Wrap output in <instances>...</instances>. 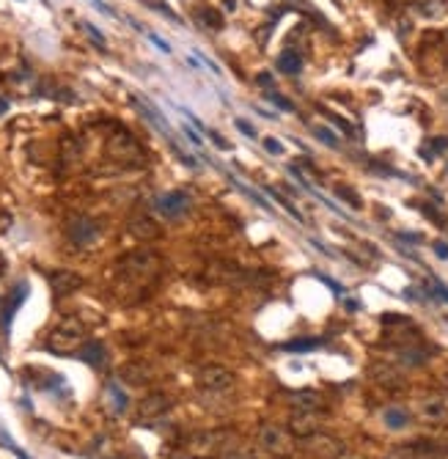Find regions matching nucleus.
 <instances>
[{"label": "nucleus", "mask_w": 448, "mask_h": 459, "mask_svg": "<svg viewBox=\"0 0 448 459\" xmlns=\"http://www.w3.org/2000/svg\"><path fill=\"white\" fill-rule=\"evenodd\" d=\"M83 336H85L83 322H77V319L69 316V319H63V322L55 327V333L50 336L47 349H50V352H55V355H69L72 349L80 344V338H83Z\"/></svg>", "instance_id": "obj_1"}, {"label": "nucleus", "mask_w": 448, "mask_h": 459, "mask_svg": "<svg viewBox=\"0 0 448 459\" xmlns=\"http://www.w3.org/2000/svg\"><path fill=\"white\" fill-rule=\"evenodd\" d=\"M190 209V195L185 190H171L165 195H160L157 198V212L168 217V220H173V217H182Z\"/></svg>", "instance_id": "obj_2"}, {"label": "nucleus", "mask_w": 448, "mask_h": 459, "mask_svg": "<svg viewBox=\"0 0 448 459\" xmlns=\"http://www.w3.org/2000/svg\"><path fill=\"white\" fill-rule=\"evenodd\" d=\"M25 297H28V283L22 281V283H17V289L11 291L9 300H6L3 308H0V330H3L6 338H9V333H11V319L19 311V305L25 303Z\"/></svg>", "instance_id": "obj_3"}, {"label": "nucleus", "mask_w": 448, "mask_h": 459, "mask_svg": "<svg viewBox=\"0 0 448 459\" xmlns=\"http://www.w3.org/2000/svg\"><path fill=\"white\" fill-rule=\"evenodd\" d=\"M198 380H201V385L207 391H229L234 385V374L223 366H207L198 374Z\"/></svg>", "instance_id": "obj_4"}, {"label": "nucleus", "mask_w": 448, "mask_h": 459, "mask_svg": "<svg viewBox=\"0 0 448 459\" xmlns=\"http://www.w3.org/2000/svg\"><path fill=\"white\" fill-rule=\"evenodd\" d=\"M80 283H83V278L75 272H53L50 275V286H53L55 294H69V291H75Z\"/></svg>", "instance_id": "obj_5"}, {"label": "nucleus", "mask_w": 448, "mask_h": 459, "mask_svg": "<svg viewBox=\"0 0 448 459\" xmlns=\"http://www.w3.org/2000/svg\"><path fill=\"white\" fill-rule=\"evenodd\" d=\"M80 360H85L88 366H94V369L105 366V347H102V341H85V344L80 347Z\"/></svg>", "instance_id": "obj_6"}, {"label": "nucleus", "mask_w": 448, "mask_h": 459, "mask_svg": "<svg viewBox=\"0 0 448 459\" xmlns=\"http://www.w3.org/2000/svg\"><path fill=\"white\" fill-rule=\"evenodd\" d=\"M292 404H295V410H300V412H311V410H319L322 396L317 391H295L292 393Z\"/></svg>", "instance_id": "obj_7"}, {"label": "nucleus", "mask_w": 448, "mask_h": 459, "mask_svg": "<svg viewBox=\"0 0 448 459\" xmlns=\"http://www.w3.org/2000/svg\"><path fill=\"white\" fill-rule=\"evenodd\" d=\"M69 237L75 239L77 245H85V242H91V239L97 237V225H94L91 220H85V217H80V220H75L69 225Z\"/></svg>", "instance_id": "obj_8"}, {"label": "nucleus", "mask_w": 448, "mask_h": 459, "mask_svg": "<svg viewBox=\"0 0 448 459\" xmlns=\"http://www.w3.org/2000/svg\"><path fill=\"white\" fill-rule=\"evenodd\" d=\"M165 410H168V399L163 393H151V396H146L141 402V418H157Z\"/></svg>", "instance_id": "obj_9"}, {"label": "nucleus", "mask_w": 448, "mask_h": 459, "mask_svg": "<svg viewBox=\"0 0 448 459\" xmlns=\"http://www.w3.org/2000/svg\"><path fill=\"white\" fill-rule=\"evenodd\" d=\"M325 347V338H317V336H308V338H292L281 344L283 352H313V349Z\"/></svg>", "instance_id": "obj_10"}, {"label": "nucleus", "mask_w": 448, "mask_h": 459, "mask_svg": "<svg viewBox=\"0 0 448 459\" xmlns=\"http://www.w3.org/2000/svg\"><path fill=\"white\" fill-rule=\"evenodd\" d=\"M300 69H303V58L297 53L286 50V53L278 55V72H283V75H300Z\"/></svg>", "instance_id": "obj_11"}, {"label": "nucleus", "mask_w": 448, "mask_h": 459, "mask_svg": "<svg viewBox=\"0 0 448 459\" xmlns=\"http://www.w3.org/2000/svg\"><path fill=\"white\" fill-rule=\"evenodd\" d=\"M264 193H267V195H270V198H273L275 203H281V206H283V209H286V212H289L292 217H295V220H300V223H305V217H303V215H300V212H297V209H295V206H292V201H289V198H286V195H283V193H278V190H275V187H264Z\"/></svg>", "instance_id": "obj_12"}, {"label": "nucleus", "mask_w": 448, "mask_h": 459, "mask_svg": "<svg viewBox=\"0 0 448 459\" xmlns=\"http://www.w3.org/2000/svg\"><path fill=\"white\" fill-rule=\"evenodd\" d=\"M107 393H110V399H113V410H116V412H124V410H127V393L119 388V382H110V385H107Z\"/></svg>", "instance_id": "obj_13"}, {"label": "nucleus", "mask_w": 448, "mask_h": 459, "mask_svg": "<svg viewBox=\"0 0 448 459\" xmlns=\"http://www.w3.org/2000/svg\"><path fill=\"white\" fill-rule=\"evenodd\" d=\"M407 421H410V415H407L405 410H396V407H393V410L385 412V424L391 426V429H405Z\"/></svg>", "instance_id": "obj_14"}, {"label": "nucleus", "mask_w": 448, "mask_h": 459, "mask_svg": "<svg viewBox=\"0 0 448 459\" xmlns=\"http://www.w3.org/2000/svg\"><path fill=\"white\" fill-rule=\"evenodd\" d=\"M261 443L267 448H278V446H281V429H275V426L261 429Z\"/></svg>", "instance_id": "obj_15"}, {"label": "nucleus", "mask_w": 448, "mask_h": 459, "mask_svg": "<svg viewBox=\"0 0 448 459\" xmlns=\"http://www.w3.org/2000/svg\"><path fill=\"white\" fill-rule=\"evenodd\" d=\"M143 3H146V6H151V9H157L160 14H165V17H168V19H173V22H182V19H179V14H176L168 3H163V0H143Z\"/></svg>", "instance_id": "obj_16"}, {"label": "nucleus", "mask_w": 448, "mask_h": 459, "mask_svg": "<svg viewBox=\"0 0 448 459\" xmlns=\"http://www.w3.org/2000/svg\"><path fill=\"white\" fill-rule=\"evenodd\" d=\"M132 228H135L138 237H157V225L151 220H141V223H132Z\"/></svg>", "instance_id": "obj_17"}, {"label": "nucleus", "mask_w": 448, "mask_h": 459, "mask_svg": "<svg viewBox=\"0 0 448 459\" xmlns=\"http://www.w3.org/2000/svg\"><path fill=\"white\" fill-rule=\"evenodd\" d=\"M0 443H3V446H6V448H11V451H14V456H17V459H31V456H28V454H25V451H22V448L17 446V443H14V440H11V437H9V434H6V432H3V429H0Z\"/></svg>", "instance_id": "obj_18"}, {"label": "nucleus", "mask_w": 448, "mask_h": 459, "mask_svg": "<svg viewBox=\"0 0 448 459\" xmlns=\"http://www.w3.org/2000/svg\"><path fill=\"white\" fill-rule=\"evenodd\" d=\"M313 135H317L319 141H325V143L330 146V149H335V146H339V137H335L333 132H330L327 127H313Z\"/></svg>", "instance_id": "obj_19"}, {"label": "nucleus", "mask_w": 448, "mask_h": 459, "mask_svg": "<svg viewBox=\"0 0 448 459\" xmlns=\"http://www.w3.org/2000/svg\"><path fill=\"white\" fill-rule=\"evenodd\" d=\"M234 187H239V190H242V193H248V195H251V198H253L256 203H259V206H261V209H270V201H267V198H261V195H259V193H253V190H251V187H245V185H242V181H237V179H234ZM270 212H273V209H270Z\"/></svg>", "instance_id": "obj_20"}, {"label": "nucleus", "mask_w": 448, "mask_h": 459, "mask_svg": "<svg viewBox=\"0 0 448 459\" xmlns=\"http://www.w3.org/2000/svg\"><path fill=\"white\" fill-rule=\"evenodd\" d=\"M270 102H273L275 107H281L283 113H292V110H295V105H292L286 97H281V94H270Z\"/></svg>", "instance_id": "obj_21"}, {"label": "nucleus", "mask_w": 448, "mask_h": 459, "mask_svg": "<svg viewBox=\"0 0 448 459\" xmlns=\"http://www.w3.org/2000/svg\"><path fill=\"white\" fill-rule=\"evenodd\" d=\"M204 135H209V137H212V143H215L217 149H223V151H229V149H231V143L226 141V137L220 135V132H215V129H207V132H204Z\"/></svg>", "instance_id": "obj_22"}, {"label": "nucleus", "mask_w": 448, "mask_h": 459, "mask_svg": "<svg viewBox=\"0 0 448 459\" xmlns=\"http://www.w3.org/2000/svg\"><path fill=\"white\" fill-rule=\"evenodd\" d=\"M234 124H237V129H239V132L245 135V137H251V141H256V135H259V132H256V127H251V124H248L245 119H237Z\"/></svg>", "instance_id": "obj_23"}, {"label": "nucleus", "mask_w": 448, "mask_h": 459, "mask_svg": "<svg viewBox=\"0 0 448 459\" xmlns=\"http://www.w3.org/2000/svg\"><path fill=\"white\" fill-rule=\"evenodd\" d=\"M264 149H267L270 154H283V143L278 141V137H264Z\"/></svg>", "instance_id": "obj_24"}, {"label": "nucleus", "mask_w": 448, "mask_h": 459, "mask_svg": "<svg viewBox=\"0 0 448 459\" xmlns=\"http://www.w3.org/2000/svg\"><path fill=\"white\" fill-rule=\"evenodd\" d=\"M182 132H185V137H187V141H190V143H193V146H198V149H201V146H204V137H201V135H198V132H195V129H190V127H187V124H182Z\"/></svg>", "instance_id": "obj_25"}, {"label": "nucleus", "mask_w": 448, "mask_h": 459, "mask_svg": "<svg viewBox=\"0 0 448 459\" xmlns=\"http://www.w3.org/2000/svg\"><path fill=\"white\" fill-rule=\"evenodd\" d=\"M83 25H85V31H88V33H91V39H94V41H97V44H99V47H105V36H102V31H99V28H94L91 22H83Z\"/></svg>", "instance_id": "obj_26"}, {"label": "nucleus", "mask_w": 448, "mask_h": 459, "mask_svg": "<svg viewBox=\"0 0 448 459\" xmlns=\"http://www.w3.org/2000/svg\"><path fill=\"white\" fill-rule=\"evenodd\" d=\"M195 55H198V61H201V63H204V66H209L212 72H215V75H220V66H217V63H215V61H212V58H207V55H204V53H201V50H195Z\"/></svg>", "instance_id": "obj_27"}, {"label": "nucleus", "mask_w": 448, "mask_h": 459, "mask_svg": "<svg viewBox=\"0 0 448 459\" xmlns=\"http://www.w3.org/2000/svg\"><path fill=\"white\" fill-rule=\"evenodd\" d=\"M429 143H432V154H440V151L448 149V137H435V141H429Z\"/></svg>", "instance_id": "obj_28"}, {"label": "nucleus", "mask_w": 448, "mask_h": 459, "mask_svg": "<svg viewBox=\"0 0 448 459\" xmlns=\"http://www.w3.org/2000/svg\"><path fill=\"white\" fill-rule=\"evenodd\" d=\"M339 195H341L344 201H349V203H352V206H355V209L361 206V198H357L355 193H349V190H344V187H339Z\"/></svg>", "instance_id": "obj_29"}, {"label": "nucleus", "mask_w": 448, "mask_h": 459, "mask_svg": "<svg viewBox=\"0 0 448 459\" xmlns=\"http://www.w3.org/2000/svg\"><path fill=\"white\" fill-rule=\"evenodd\" d=\"M146 36H149V41H151V44H157L163 53H171V44H168V41H163L160 36H154V33H146Z\"/></svg>", "instance_id": "obj_30"}, {"label": "nucleus", "mask_w": 448, "mask_h": 459, "mask_svg": "<svg viewBox=\"0 0 448 459\" xmlns=\"http://www.w3.org/2000/svg\"><path fill=\"white\" fill-rule=\"evenodd\" d=\"M207 22H209V25H215V28H223V17L209 9V11H207Z\"/></svg>", "instance_id": "obj_31"}, {"label": "nucleus", "mask_w": 448, "mask_h": 459, "mask_svg": "<svg viewBox=\"0 0 448 459\" xmlns=\"http://www.w3.org/2000/svg\"><path fill=\"white\" fill-rule=\"evenodd\" d=\"M256 83H259L261 88H270V85H273V75H270V72H261V75L256 77Z\"/></svg>", "instance_id": "obj_32"}, {"label": "nucleus", "mask_w": 448, "mask_h": 459, "mask_svg": "<svg viewBox=\"0 0 448 459\" xmlns=\"http://www.w3.org/2000/svg\"><path fill=\"white\" fill-rule=\"evenodd\" d=\"M319 281H322V283H325V286H330V289H333V291H335V294H344V289H341V286H339V283H335V281H330V278H327V275H319Z\"/></svg>", "instance_id": "obj_33"}, {"label": "nucleus", "mask_w": 448, "mask_h": 459, "mask_svg": "<svg viewBox=\"0 0 448 459\" xmlns=\"http://www.w3.org/2000/svg\"><path fill=\"white\" fill-rule=\"evenodd\" d=\"M330 119L335 121V127H339V129H344V132H347V135H352V127H349V124L341 119V116H330Z\"/></svg>", "instance_id": "obj_34"}, {"label": "nucleus", "mask_w": 448, "mask_h": 459, "mask_svg": "<svg viewBox=\"0 0 448 459\" xmlns=\"http://www.w3.org/2000/svg\"><path fill=\"white\" fill-rule=\"evenodd\" d=\"M91 3H94V6H97V9H99L102 14H107V17H116V11H113V9H110V6H107V3H102V0H91Z\"/></svg>", "instance_id": "obj_35"}, {"label": "nucleus", "mask_w": 448, "mask_h": 459, "mask_svg": "<svg viewBox=\"0 0 448 459\" xmlns=\"http://www.w3.org/2000/svg\"><path fill=\"white\" fill-rule=\"evenodd\" d=\"M435 253L440 259H448V242H440V239H437V242H435Z\"/></svg>", "instance_id": "obj_36"}, {"label": "nucleus", "mask_w": 448, "mask_h": 459, "mask_svg": "<svg viewBox=\"0 0 448 459\" xmlns=\"http://www.w3.org/2000/svg\"><path fill=\"white\" fill-rule=\"evenodd\" d=\"M399 239H405V242H413V245L421 242V237H418V234H399Z\"/></svg>", "instance_id": "obj_37"}]
</instances>
